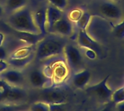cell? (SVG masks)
I'll list each match as a JSON object with an SVG mask.
<instances>
[{"label": "cell", "instance_id": "obj_1", "mask_svg": "<svg viewBox=\"0 0 124 111\" xmlns=\"http://www.w3.org/2000/svg\"><path fill=\"white\" fill-rule=\"evenodd\" d=\"M66 44V40L63 36L55 33L46 34L36 46L35 58L39 61H44L52 57L62 56Z\"/></svg>", "mask_w": 124, "mask_h": 111}, {"label": "cell", "instance_id": "obj_2", "mask_svg": "<svg viewBox=\"0 0 124 111\" xmlns=\"http://www.w3.org/2000/svg\"><path fill=\"white\" fill-rule=\"evenodd\" d=\"M7 23L15 31L40 33L35 24L33 14L31 9L26 6L10 13L7 17Z\"/></svg>", "mask_w": 124, "mask_h": 111}, {"label": "cell", "instance_id": "obj_3", "mask_svg": "<svg viewBox=\"0 0 124 111\" xmlns=\"http://www.w3.org/2000/svg\"><path fill=\"white\" fill-rule=\"evenodd\" d=\"M62 56L47 59L48 61L42 69L44 74L52 79L53 86L64 85L70 74V70L66 63L65 57L63 58Z\"/></svg>", "mask_w": 124, "mask_h": 111}, {"label": "cell", "instance_id": "obj_4", "mask_svg": "<svg viewBox=\"0 0 124 111\" xmlns=\"http://www.w3.org/2000/svg\"><path fill=\"white\" fill-rule=\"evenodd\" d=\"M110 77V75H108L97 84L86 87L84 89L86 93L101 102L111 101L113 90L108 85Z\"/></svg>", "mask_w": 124, "mask_h": 111}, {"label": "cell", "instance_id": "obj_5", "mask_svg": "<svg viewBox=\"0 0 124 111\" xmlns=\"http://www.w3.org/2000/svg\"><path fill=\"white\" fill-rule=\"evenodd\" d=\"M63 55L66 63L73 73L81 70L84 59L80 49L73 44L67 43L64 48Z\"/></svg>", "mask_w": 124, "mask_h": 111}, {"label": "cell", "instance_id": "obj_6", "mask_svg": "<svg viewBox=\"0 0 124 111\" xmlns=\"http://www.w3.org/2000/svg\"><path fill=\"white\" fill-rule=\"evenodd\" d=\"M97 10L100 15L105 19L118 21L124 17V13L121 7L116 1L110 0H104L97 6Z\"/></svg>", "mask_w": 124, "mask_h": 111}, {"label": "cell", "instance_id": "obj_7", "mask_svg": "<svg viewBox=\"0 0 124 111\" xmlns=\"http://www.w3.org/2000/svg\"><path fill=\"white\" fill-rule=\"evenodd\" d=\"M41 99L48 104H65L68 100V93L63 89V85L52 86L43 89Z\"/></svg>", "mask_w": 124, "mask_h": 111}, {"label": "cell", "instance_id": "obj_8", "mask_svg": "<svg viewBox=\"0 0 124 111\" xmlns=\"http://www.w3.org/2000/svg\"><path fill=\"white\" fill-rule=\"evenodd\" d=\"M77 44L81 48L93 50L96 52L97 56H101L102 54V50L100 43L89 34L86 30H78Z\"/></svg>", "mask_w": 124, "mask_h": 111}, {"label": "cell", "instance_id": "obj_9", "mask_svg": "<svg viewBox=\"0 0 124 111\" xmlns=\"http://www.w3.org/2000/svg\"><path fill=\"white\" fill-rule=\"evenodd\" d=\"M28 81L30 84L35 88L45 89L54 85L51 78L44 74L42 69H34L28 74Z\"/></svg>", "mask_w": 124, "mask_h": 111}, {"label": "cell", "instance_id": "obj_10", "mask_svg": "<svg viewBox=\"0 0 124 111\" xmlns=\"http://www.w3.org/2000/svg\"><path fill=\"white\" fill-rule=\"evenodd\" d=\"M74 31L73 22L67 16H62L54 25L50 33H55L63 37H70Z\"/></svg>", "mask_w": 124, "mask_h": 111}, {"label": "cell", "instance_id": "obj_11", "mask_svg": "<svg viewBox=\"0 0 124 111\" xmlns=\"http://www.w3.org/2000/svg\"><path fill=\"white\" fill-rule=\"evenodd\" d=\"M0 79L4 80L11 85L20 86L24 83L25 77L23 74L19 69L8 68L7 70L0 74Z\"/></svg>", "mask_w": 124, "mask_h": 111}, {"label": "cell", "instance_id": "obj_12", "mask_svg": "<svg viewBox=\"0 0 124 111\" xmlns=\"http://www.w3.org/2000/svg\"><path fill=\"white\" fill-rule=\"evenodd\" d=\"M27 97V92L25 89L17 85H9L7 95L4 103L15 104L23 101Z\"/></svg>", "mask_w": 124, "mask_h": 111}, {"label": "cell", "instance_id": "obj_13", "mask_svg": "<svg viewBox=\"0 0 124 111\" xmlns=\"http://www.w3.org/2000/svg\"><path fill=\"white\" fill-rule=\"evenodd\" d=\"M91 77V72L89 69H83L73 73L70 79V82L76 88L84 90L87 87Z\"/></svg>", "mask_w": 124, "mask_h": 111}, {"label": "cell", "instance_id": "obj_14", "mask_svg": "<svg viewBox=\"0 0 124 111\" xmlns=\"http://www.w3.org/2000/svg\"><path fill=\"white\" fill-rule=\"evenodd\" d=\"M64 15L63 11L51 4L46 7V30L50 33L54 25Z\"/></svg>", "mask_w": 124, "mask_h": 111}, {"label": "cell", "instance_id": "obj_15", "mask_svg": "<svg viewBox=\"0 0 124 111\" xmlns=\"http://www.w3.org/2000/svg\"><path fill=\"white\" fill-rule=\"evenodd\" d=\"M17 38L25 43V45L36 46L39 43L41 40L45 36L41 33H33L29 32H23V31H15Z\"/></svg>", "mask_w": 124, "mask_h": 111}, {"label": "cell", "instance_id": "obj_16", "mask_svg": "<svg viewBox=\"0 0 124 111\" xmlns=\"http://www.w3.org/2000/svg\"><path fill=\"white\" fill-rule=\"evenodd\" d=\"M33 14L35 24L39 28L40 33L46 35L48 33L46 30V8H39Z\"/></svg>", "mask_w": 124, "mask_h": 111}, {"label": "cell", "instance_id": "obj_17", "mask_svg": "<svg viewBox=\"0 0 124 111\" xmlns=\"http://www.w3.org/2000/svg\"><path fill=\"white\" fill-rule=\"evenodd\" d=\"M35 51H36V46L26 45L17 48L15 51L10 53V55L7 59H24L29 56L33 53H34Z\"/></svg>", "mask_w": 124, "mask_h": 111}, {"label": "cell", "instance_id": "obj_18", "mask_svg": "<svg viewBox=\"0 0 124 111\" xmlns=\"http://www.w3.org/2000/svg\"><path fill=\"white\" fill-rule=\"evenodd\" d=\"M36 57L35 52L31 54L29 56L24 58V59H7V62L9 65L14 69L22 70L25 69L26 66H28L33 60V59Z\"/></svg>", "mask_w": 124, "mask_h": 111}, {"label": "cell", "instance_id": "obj_19", "mask_svg": "<svg viewBox=\"0 0 124 111\" xmlns=\"http://www.w3.org/2000/svg\"><path fill=\"white\" fill-rule=\"evenodd\" d=\"M28 0H6L5 9L7 12L12 13L26 6Z\"/></svg>", "mask_w": 124, "mask_h": 111}, {"label": "cell", "instance_id": "obj_20", "mask_svg": "<svg viewBox=\"0 0 124 111\" xmlns=\"http://www.w3.org/2000/svg\"><path fill=\"white\" fill-rule=\"evenodd\" d=\"M92 17V15L89 12L84 11L81 17L78 19V21L75 22L76 26L77 27L78 30H86L91 22Z\"/></svg>", "mask_w": 124, "mask_h": 111}, {"label": "cell", "instance_id": "obj_21", "mask_svg": "<svg viewBox=\"0 0 124 111\" xmlns=\"http://www.w3.org/2000/svg\"><path fill=\"white\" fill-rule=\"evenodd\" d=\"M113 35L118 39H124V14L121 22L116 25H112Z\"/></svg>", "mask_w": 124, "mask_h": 111}, {"label": "cell", "instance_id": "obj_22", "mask_svg": "<svg viewBox=\"0 0 124 111\" xmlns=\"http://www.w3.org/2000/svg\"><path fill=\"white\" fill-rule=\"evenodd\" d=\"M111 101L114 105L124 102V87H120L118 90L113 91L111 97Z\"/></svg>", "mask_w": 124, "mask_h": 111}, {"label": "cell", "instance_id": "obj_23", "mask_svg": "<svg viewBox=\"0 0 124 111\" xmlns=\"http://www.w3.org/2000/svg\"><path fill=\"white\" fill-rule=\"evenodd\" d=\"M9 85H10L6 82L4 80L0 79V103H4L7 95Z\"/></svg>", "mask_w": 124, "mask_h": 111}, {"label": "cell", "instance_id": "obj_24", "mask_svg": "<svg viewBox=\"0 0 124 111\" xmlns=\"http://www.w3.org/2000/svg\"><path fill=\"white\" fill-rule=\"evenodd\" d=\"M30 109L33 111H49V104L44 101H39L34 103L31 105Z\"/></svg>", "mask_w": 124, "mask_h": 111}, {"label": "cell", "instance_id": "obj_25", "mask_svg": "<svg viewBox=\"0 0 124 111\" xmlns=\"http://www.w3.org/2000/svg\"><path fill=\"white\" fill-rule=\"evenodd\" d=\"M49 4L57 7L58 9L64 11L68 5V0H46Z\"/></svg>", "mask_w": 124, "mask_h": 111}, {"label": "cell", "instance_id": "obj_26", "mask_svg": "<svg viewBox=\"0 0 124 111\" xmlns=\"http://www.w3.org/2000/svg\"><path fill=\"white\" fill-rule=\"evenodd\" d=\"M83 12L84 11L81 9H74L68 13L67 17L70 21H72L73 22H76L81 17V14H83Z\"/></svg>", "mask_w": 124, "mask_h": 111}, {"label": "cell", "instance_id": "obj_27", "mask_svg": "<svg viewBox=\"0 0 124 111\" xmlns=\"http://www.w3.org/2000/svg\"><path fill=\"white\" fill-rule=\"evenodd\" d=\"M65 105H66V103H65V104H49V111H63L65 109Z\"/></svg>", "mask_w": 124, "mask_h": 111}, {"label": "cell", "instance_id": "obj_28", "mask_svg": "<svg viewBox=\"0 0 124 111\" xmlns=\"http://www.w3.org/2000/svg\"><path fill=\"white\" fill-rule=\"evenodd\" d=\"M84 51H85V53L84 54H85L86 57L88 58L89 59L94 60L97 57V54L93 50H91V49H84Z\"/></svg>", "mask_w": 124, "mask_h": 111}, {"label": "cell", "instance_id": "obj_29", "mask_svg": "<svg viewBox=\"0 0 124 111\" xmlns=\"http://www.w3.org/2000/svg\"><path fill=\"white\" fill-rule=\"evenodd\" d=\"M9 67V65L7 62V61L0 59V74L7 70Z\"/></svg>", "mask_w": 124, "mask_h": 111}, {"label": "cell", "instance_id": "obj_30", "mask_svg": "<svg viewBox=\"0 0 124 111\" xmlns=\"http://www.w3.org/2000/svg\"><path fill=\"white\" fill-rule=\"evenodd\" d=\"M7 58V53L6 49L1 46H0V59L5 60Z\"/></svg>", "mask_w": 124, "mask_h": 111}, {"label": "cell", "instance_id": "obj_31", "mask_svg": "<svg viewBox=\"0 0 124 111\" xmlns=\"http://www.w3.org/2000/svg\"><path fill=\"white\" fill-rule=\"evenodd\" d=\"M116 109L118 111H124V102H122L121 103H118L117 105H116Z\"/></svg>", "mask_w": 124, "mask_h": 111}, {"label": "cell", "instance_id": "obj_32", "mask_svg": "<svg viewBox=\"0 0 124 111\" xmlns=\"http://www.w3.org/2000/svg\"><path fill=\"white\" fill-rule=\"evenodd\" d=\"M4 40V35L2 33H0V46H2Z\"/></svg>", "mask_w": 124, "mask_h": 111}, {"label": "cell", "instance_id": "obj_33", "mask_svg": "<svg viewBox=\"0 0 124 111\" xmlns=\"http://www.w3.org/2000/svg\"><path fill=\"white\" fill-rule=\"evenodd\" d=\"M4 8L0 5V17H2V15L4 14Z\"/></svg>", "mask_w": 124, "mask_h": 111}, {"label": "cell", "instance_id": "obj_34", "mask_svg": "<svg viewBox=\"0 0 124 111\" xmlns=\"http://www.w3.org/2000/svg\"><path fill=\"white\" fill-rule=\"evenodd\" d=\"M110 1H118V0H110Z\"/></svg>", "mask_w": 124, "mask_h": 111}]
</instances>
